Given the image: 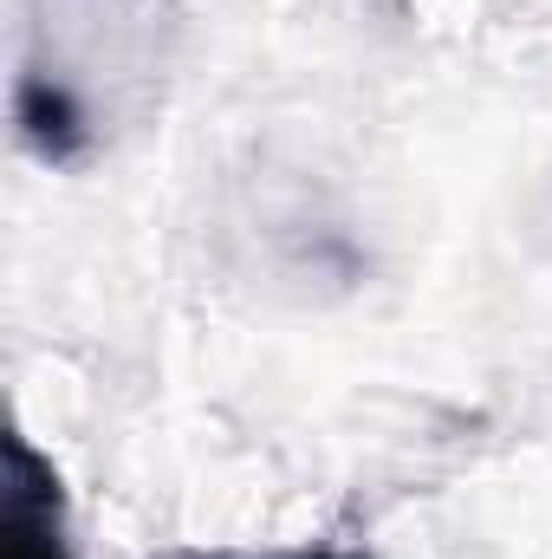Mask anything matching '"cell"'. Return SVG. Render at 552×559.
Segmentation results:
<instances>
[{
  "mask_svg": "<svg viewBox=\"0 0 552 559\" xmlns=\"http://www.w3.org/2000/svg\"><path fill=\"white\" fill-rule=\"evenodd\" d=\"M0 547H7V559H72V534H65V488H59L52 462H46L26 436H7Z\"/></svg>",
  "mask_w": 552,
  "mask_h": 559,
  "instance_id": "1",
  "label": "cell"
},
{
  "mask_svg": "<svg viewBox=\"0 0 552 559\" xmlns=\"http://www.w3.org/2000/svg\"><path fill=\"white\" fill-rule=\"evenodd\" d=\"M20 131L46 163H72L85 150V111H79V98L65 85L20 79Z\"/></svg>",
  "mask_w": 552,
  "mask_h": 559,
  "instance_id": "2",
  "label": "cell"
},
{
  "mask_svg": "<svg viewBox=\"0 0 552 559\" xmlns=\"http://www.w3.org/2000/svg\"><path fill=\"white\" fill-rule=\"evenodd\" d=\"M156 559H358L338 547H279V554H156Z\"/></svg>",
  "mask_w": 552,
  "mask_h": 559,
  "instance_id": "3",
  "label": "cell"
}]
</instances>
